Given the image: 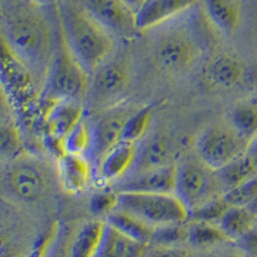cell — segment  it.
Segmentation results:
<instances>
[{
  "mask_svg": "<svg viewBox=\"0 0 257 257\" xmlns=\"http://www.w3.org/2000/svg\"><path fill=\"white\" fill-rule=\"evenodd\" d=\"M24 152V137L18 122H0V165Z\"/></svg>",
  "mask_w": 257,
  "mask_h": 257,
  "instance_id": "cell-27",
  "label": "cell"
},
{
  "mask_svg": "<svg viewBox=\"0 0 257 257\" xmlns=\"http://www.w3.org/2000/svg\"><path fill=\"white\" fill-rule=\"evenodd\" d=\"M85 116L86 108L81 102L54 100L47 103L43 113V126L47 139L61 149V155L63 153V141Z\"/></svg>",
  "mask_w": 257,
  "mask_h": 257,
  "instance_id": "cell-13",
  "label": "cell"
},
{
  "mask_svg": "<svg viewBox=\"0 0 257 257\" xmlns=\"http://www.w3.org/2000/svg\"><path fill=\"white\" fill-rule=\"evenodd\" d=\"M118 206V192L114 189H103L90 198V210L98 216H109Z\"/></svg>",
  "mask_w": 257,
  "mask_h": 257,
  "instance_id": "cell-33",
  "label": "cell"
},
{
  "mask_svg": "<svg viewBox=\"0 0 257 257\" xmlns=\"http://www.w3.org/2000/svg\"><path fill=\"white\" fill-rule=\"evenodd\" d=\"M108 222L118 229L121 233L126 234L127 237L138 240V242L149 243L152 240L155 226L142 220L141 217L135 216L127 211L116 208L108 216Z\"/></svg>",
  "mask_w": 257,
  "mask_h": 257,
  "instance_id": "cell-23",
  "label": "cell"
},
{
  "mask_svg": "<svg viewBox=\"0 0 257 257\" xmlns=\"http://www.w3.org/2000/svg\"><path fill=\"white\" fill-rule=\"evenodd\" d=\"M245 72L243 59L235 53L224 50L210 59L206 66L205 79L212 88L229 90L244 81Z\"/></svg>",
  "mask_w": 257,
  "mask_h": 257,
  "instance_id": "cell-17",
  "label": "cell"
},
{
  "mask_svg": "<svg viewBox=\"0 0 257 257\" xmlns=\"http://www.w3.org/2000/svg\"><path fill=\"white\" fill-rule=\"evenodd\" d=\"M0 81L15 105L17 116H27L41 100L40 85L0 38Z\"/></svg>",
  "mask_w": 257,
  "mask_h": 257,
  "instance_id": "cell-9",
  "label": "cell"
},
{
  "mask_svg": "<svg viewBox=\"0 0 257 257\" xmlns=\"http://www.w3.org/2000/svg\"><path fill=\"white\" fill-rule=\"evenodd\" d=\"M175 21L160 26L152 41L153 58L167 72L184 73L199 61L203 45L196 30Z\"/></svg>",
  "mask_w": 257,
  "mask_h": 257,
  "instance_id": "cell-4",
  "label": "cell"
},
{
  "mask_svg": "<svg viewBox=\"0 0 257 257\" xmlns=\"http://www.w3.org/2000/svg\"><path fill=\"white\" fill-rule=\"evenodd\" d=\"M228 118L229 125L248 142L257 135V102L237 103L229 112Z\"/></svg>",
  "mask_w": 257,
  "mask_h": 257,
  "instance_id": "cell-26",
  "label": "cell"
},
{
  "mask_svg": "<svg viewBox=\"0 0 257 257\" xmlns=\"http://www.w3.org/2000/svg\"><path fill=\"white\" fill-rule=\"evenodd\" d=\"M93 161L89 156L62 153L58 157V175L64 189L71 193H81L91 180Z\"/></svg>",
  "mask_w": 257,
  "mask_h": 257,
  "instance_id": "cell-19",
  "label": "cell"
},
{
  "mask_svg": "<svg viewBox=\"0 0 257 257\" xmlns=\"http://www.w3.org/2000/svg\"><path fill=\"white\" fill-rule=\"evenodd\" d=\"M105 222L102 220L89 221L77 231L70 249V257H93L102 239Z\"/></svg>",
  "mask_w": 257,
  "mask_h": 257,
  "instance_id": "cell-25",
  "label": "cell"
},
{
  "mask_svg": "<svg viewBox=\"0 0 257 257\" xmlns=\"http://www.w3.org/2000/svg\"><path fill=\"white\" fill-rule=\"evenodd\" d=\"M176 148L174 141L166 133H155L138 144V156L132 173L162 169L175 165Z\"/></svg>",
  "mask_w": 257,
  "mask_h": 257,
  "instance_id": "cell-15",
  "label": "cell"
},
{
  "mask_svg": "<svg viewBox=\"0 0 257 257\" xmlns=\"http://www.w3.org/2000/svg\"><path fill=\"white\" fill-rule=\"evenodd\" d=\"M149 257H189V254L180 248H174L170 245H161Z\"/></svg>",
  "mask_w": 257,
  "mask_h": 257,
  "instance_id": "cell-36",
  "label": "cell"
},
{
  "mask_svg": "<svg viewBox=\"0 0 257 257\" xmlns=\"http://www.w3.org/2000/svg\"><path fill=\"white\" fill-rule=\"evenodd\" d=\"M80 6L114 38L132 39L139 30L137 27V12L125 0H77Z\"/></svg>",
  "mask_w": 257,
  "mask_h": 257,
  "instance_id": "cell-12",
  "label": "cell"
},
{
  "mask_svg": "<svg viewBox=\"0 0 257 257\" xmlns=\"http://www.w3.org/2000/svg\"><path fill=\"white\" fill-rule=\"evenodd\" d=\"M215 257H244L239 252H234V251H228V252H222V253L216 254Z\"/></svg>",
  "mask_w": 257,
  "mask_h": 257,
  "instance_id": "cell-39",
  "label": "cell"
},
{
  "mask_svg": "<svg viewBox=\"0 0 257 257\" xmlns=\"http://www.w3.org/2000/svg\"><path fill=\"white\" fill-rule=\"evenodd\" d=\"M138 144L121 141L96 162L95 176L100 185L117 184L132 173L137 161Z\"/></svg>",
  "mask_w": 257,
  "mask_h": 257,
  "instance_id": "cell-14",
  "label": "cell"
},
{
  "mask_svg": "<svg viewBox=\"0 0 257 257\" xmlns=\"http://www.w3.org/2000/svg\"><path fill=\"white\" fill-rule=\"evenodd\" d=\"M247 207H248L249 210H251L252 212H253L254 215H256V216H257V197L253 199V201L251 202V203H249L248 206H247Z\"/></svg>",
  "mask_w": 257,
  "mask_h": 257,
  "instance_id": "cell-41",
  "label": "cell"
},
{
  "mask_svg": "<svg viewBox=\"0 0 257 257\" xmlns=\"http://www.w3.org/2000/svg\"><path fill=\"white\" fill-rule=\"evenodd\" d=\"M256 215L247 206H230L220 219L219 226L229 239L238 240L256 226Z\"/></svg>",
  "mask_w": 257,
  "mask_h": 257,
  "instance_id": "cell-24",
  "label": "cell"
},
{
  "mask_svg": "<svg viewBox=\"0 0 257 257\" xmlns=\"http://www.w3.org/2000/svg\"><path fill=\"white\" fill-rule=\"evenodd\" d=\"M187 239L196 247H211L229 240V238L225 235L219 224L190 220V224H188Z\"/></svg>",
  "mask_w": 257,
  "mask_h": 257,
  "instance_id": "cell-28",
  "label": "cell"
},
{
  "mask_svg": "<svg viewBox=\"0 0 257 257\" xmlns=\"http://www.w3.org/2000/svg\"><path fill=\"white\" fill-rule=\"evenodd\" d=\"M229 206H248L257 197V175L224 193Z\"/></svg>",
  "mask_w": 257,
  "mask_h": 257,
  "instance_id": "cell-31",
  "label": "cell"
},
{
  "mask_svg": "<svg viewBox=\"0 0 257 257\" xmlns=\"http://www.w3.org/2000/svg\"><path fill=\"white\" fill-rule=\"evenodd\" d=\"M216 175L219 178L220 185H221L224 193L233 188L238 187L244 181L249 180L251 178L257 175V166L247 152L240 157L235 158L225 166L216 170Z\"/></svg>",
  "mask_w": 257,
  "mask_h": 257,
  "instance_id": "cell-22",
  "label": "cell"
},
{
  "mask_svg": "<svg viewBox=\"0 0 257 257\" xmlns=\"http://www.w3.org/2000/svg\"><path fill=\"white\" fill-rule=\"evenodd\" d=\"M203 11L217 31L233 35L243 21V0H201Z\"/></svg>",
  "mask_w": 257,
  "mask_h": 257,
  "instance_id": "cell-20",
  "label": "cell"
},
{
  "mask_svg": "<svg viewBox=\"0 0 257 257\" xmlns=\"http://www.w3.org/2000/svg\"><path fill=\"white\" fill-rule=\"evenodd\" d=\"M137 108V105L123 102L94 116V121H91L90 149L94 166L109 149L122 141L126 121Z\"/></svg>",
  "mask_w": 257,
  "mask_h": 257,
  "instance_id": "cell-11",
  "label": "cell"
},
{
  "mask_svg": "<svg viewBox=\"0 0 257 257\" xmlns=\"http://www.w3.org/2000/svg\"><path fill=\"white\" fill-rule=\"evenodd\" d=\"M201 0H146L137 11V27L141 31L155 30L178 20Z\"/></svg>",
  "mask_w": 257,
  "mask_h": 257,
  "instance_id": "cell-16",
  "label": "cell"
},
{
  "mask_svg": "<svg viewBox=\"0 0 257 257\" xmlns=\"http://www.w3.org/2000/svg\"><path fill=\"white\" fill-rule=\"evenodd\" d=\"M247 155L253 160V162L256 164L257 166V135L249 142L248 148H247Z\"/></svg>",
  "mask_w": 257,
  "mask_h": 257,
  "instance_id": "cell-37",
  "label": "cell"
},
{
  "mask_svg": "<svg viewBox=\"0 0 257 257\" xmlns=\"http://www.w3.org/2000/svg\"><path fill=\"white\" fill-rule=\"evenodd\" d=\"M251 257H257V256H251Z\"/></svg>",
  "mask_w": 257,
  "mask_h": 257,
  "instance_id": "cell-44",
  "label": "cell"
},
{
  "mask_svg": "<svg viewBox=\"0 0 257 257\" xmlns=\"http://www.w3.org/2000/svg\"><path fill=\"white\" fill-rule=\"evenodd\" d=\"M146 2V0H125V3L127 4L130 8H133L137 12L138 9L141 8L142 6H143V3Z\"/></svg>",
  "mask_w": 257,
  "mask_h": 257,
  "instance_id": "cell-38",
  "label": "cell"
},
{
  "mask_svg": "<svg viewBox=\"0 0 257 257\" xmlns=\"http://www.w3.org/2000/svg\"><path fill=\"white\" fill-rule=\"evenodd\" d=\"M144 248V243L127 237L107 221L102 239L93 257H142Z\"/></svg>",
  "mask_w": 257,
  "mask_h": 257,
  "instance_id": "cell-21",
  "label": "cell"
},
{
  "mask_svg": "<svg viewBox=\"0 0 257 257\" xmlns=\"http://www.w3.org/2000/svg\"><path fill=\"white\" fill-rule=\"evenodd\" d=\"M238 244L249 256H257V226L252 228L243 237H240L238 239Z\"/></svg>",
  "mask_w": 257,
  "mask_h": 257,
  "instance_id": "cell-35",
  "label": "cell"
},
{
  "mask_svg": "<svg viewBox=\"0 0 257 257\" xmlns=\"http://www.w3.org/2000/svg\"><path fill=\"white\" fill-rule=\"evenodd\" d=\"M153 118V107L152 105H143L138 107L126 121L125 128H123L122 141L141 143L147 137L151 123Z\"/></svg>",
  "mask_w": 257,
  "mask_h": 257,
  "instance_id": "cell-29",
  "label": "cell"
},
{
  "mask_svg": "<svg viewBox=\"0 0 257 257\" xmlns=\"http://www.w3.org/2000/svg\"><path fill=\"white\" fill-rule=\"evenodd\" d=\"M176 164L162 169L130 173L113 185L116 192L175 193Z\"/></svg>",
  "mask_w": 257,
  "mask_h": 257,
  "instance_id": "cell-18",
  "label": "cell"
},
{
  "mask_svg": "<svg viewBox=\"0 0 257 257\" xmlns=\"http://www.w3.org/2000/svg\"><path fill=\"white\" fill-rule=\"evenodd\" d=\"M256 226H257V219H256Z\"/></svg>",
  "mask_w": 257,
  "mask_h": 257,
  "instance_id": "cell-43",
  "label": "cell"
},
{
  "mask_svg": "<svg viewBox=\"0 0 257 257\" xmlns=\"http://www.w3.org/2000/svg\"><path fill=\"white\" fill-rule=\"evenodd\" d=\"M17 112L3 82L0 81V122H17Z\"/></svg>",
  "mask_w": 257,
  "mask_h": 257,
  "instance_id": "cell-34",
  "label": "cell"
},
{
  "mask_svg": "<svg viewBox=\"0 0 257 257\" xmlns=\"http://www.w3.org/2000/svg\"><path fill=\"white\" fill-rule=\"evenodd\" d=\"M61 32L58 7L36 0H0V38L29 68L41 90H44Z\"/></svg>",
  "mask_w": 257,
  "mask_h": 257,
  "instance_id": "cell-1",
  "label": "cell"
},
{
  "mask_svg": "<svg viewBox=\"0 0 257 257\" xmlns=\"http://www.w3.org/2000/svg\"><path fill=\"white\" fill-rule=\"evenodd\" d=\"M230 206L228 205V202L225 201L224 197H219V198L213 199V201L208 202L202 207L197 208V210L192 211L189 213L188 220H194V221H207V222H215L219 224L220 219L225 213V211L228 210Z\"/></svg>",
  "mask_w": 257,
  "mask_h": 257,
  "instance_id": "cell-32",
  "label": "cell"
},
{
  "mask_svg": "<svg viewBox=\"0 0 257 257\" xmlns=\"http://www.w3.org/2000/svg\"><path fill=\"white\" fill-rule=\"evenodd\" d=\"M248 144L229 123H213L197 139L196 153L205 164L217 170L244 155Z\"/></svg>",
  "mask_w": 257,
  "mask_h": 257,
  "instance_id": "cell-10",
  "label": "cell"
},
{
  "mask_svg": "<svg viewBox=\"0 0 257 257\" xmlns=\"http://www.w3.org/2000/svg\"><path fill=\"white\" fill-rule=\"evenodd\" d=\"M91 121L85 116L63 141V153L90 157Z\"/></svg>",
  "mask_w": 257,
  "mask_h": 257,
  "instance_id": "cell-30",
  "label": "cell"
},
{
  "mask_svg": "<svg viewBox=\"0 0 257 257\" xmlns=\"http://www.w3.org/2000/svg\"><path fill=\"white\" fill-rule=\"evenodd\" d=\"M39 3L45 4V6H50V7H58L59 4L63 2V0H36Z\"/></svg>",
  "mask_w": 257,
  "mask_h": 257,
  "instance_id": "cell-40",
  "label": "cell"
},
{
  "mask_svg": "<svg viewBox=\"0 0 257 257\" xmlns=\"http://www.w3.org/2000/svg\"><path fill=\"white\" fill-rule=\"evenodd\" d=\"M90 76V72L71 52L62 31L41 100L45 104L54 100H76L85 104Z\"/></svg>",
  "mask_w": 257,
  "mask_h": 257,
  "instance_id": "cell-6",
  "label": "cell"
},
{
  "mask_svg": "<svg viewBox=\"0 0 257 257\" xmlns=\"http://www.w3.org/2000/svg\"><path fill=\"white\" fill-rule=\"evenodd\" d=\"M53 176L49 166L35 156L22 153L0 165V197L31 205L49 194Z\"/></svg>",
  "mask_w": 257,
  "mask_h": 257,
  "instance_id": "cell-3",
  "label": "cell"
},
{
  "mask_svg": "<svg viewBox=\"0 0 257 257\" xmlns=\"http://www.w3.org/2000/svg\"><path fill=\"white\" fill-rule=\"evenodd\" d=\"M40 256H41V251L40 249H36V251L32 252L29 257H40Z\"/></svg>",
  "mask_w": 257,
  "mask_h": 257,
  "instance_id": "cell-42",
  "label": "cell"
},
{
  "mask_svg": "<svg viewBox=\"0 0 257 257\" xmlns=\"http://www.w3.org/2000/svg\"><path fill=\"white\" fill-rule=\"evenodd\" d=\"M117 208L141 217L153 226L188 221L189 211L175 193L118 192Z\"/></svg>",
  "mask_w": 257,
  "mask_h": 257,
  "instance_id": "cell-8",
  "label": "cell"
},
{
  "mask_svg": "<svg viewBox=\"0 0 257 257\" xmlns=\"http://www.w3.org/2000/svg\"><path fill=\"white\" fill-rule=\"evenodd\" d=\"M58 8L64 40L91 75L114 53V36L77 0H63Z\"/></svg>",
  "mask_w": 257,
  "mask_h": 257,
  "instance_id": "cell-2",
  "label": "cell"
},
{
  "mask_svg": "<svg viewBox=\"0 0 257 257\" xmlns=\"http://www.w3.org/2000/svg\"><path fill=\"white\" fill-rule=\"evenodd\" d=\"M132 84V62L126 53H113L90 76L85 100L86 113L93 116L125 102Z\"/></svg>",
  "mask_w": 257,
  "mask_h": 257,
  "instance_id": "cell-5",
  "label": "cell"
},
{
  "mask_svg": "<svg viewBox=\"0 0 257 257\" xmlns=\"http://www.w3.org/2000/svg\"><path fill=\"white\" fill-rule=\"evenodd\" d=\"M175 194L189 213L213 199L224 196L216 170L205 164L196 155L176 161Z\"/></svg>",
  "mask_w": 257,
  "mask_h": 257,
  "instance_id": "cell-7",
  "label": "cell"
}]
</instances>
